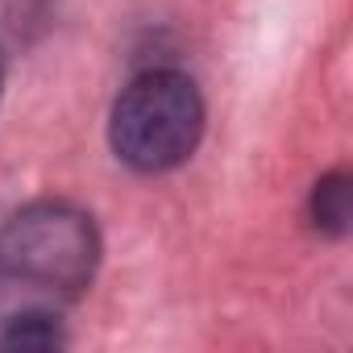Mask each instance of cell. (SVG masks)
I'll use <instances>...</instances> for the list:
<instances>
[{
  "label": "cell",
  "instance_id": "6da1fadb",
  "mask_svg": "<svg viewBox=\"0 0 353 353\" xmlns=\"http://www.w3.org/2000/svg\"><path fill=\"white\" fill-rule=\"evenodd\" d=\"M100 266L96 221L63 200L26 204L0 225V279L54 299H75Z\"/></svg>",
  "mask_w": 353,
  "mask_h": 353
},
{
  "label": "cell",
  "instance_id": "7a4b0ae2",
  "mask_svg": "<svg viewBox=\"0 0 353 353\" xmlns=\"http://www.w3.org/2000/svg\"><path fill=\"white\" fill-rule=\"evenodd\" d=\"M204 133V96L183 71H145L112 104L108 141L141 174L170 170L196 154Z\"/></svg>",
  "mask_w": 353,
  "mask_h": 353
},
{
  "label": "cell",
  "instance_id": "3957f363",
  "mask_svg": "<svg viewBox=\"0 0 353 353\" xmlns=\"http://www.w3.org/2000/svg\"><path fill=\"white\" fill-rule=\"evenodd\" d=\"M353 221V188H349V174L332 170L316 183L312 192V225L328 237H345Z\"/></svg>",
  "mask_w": 353,
  "mask_h": 353
},
{
  "label": "cell",
  "instance_id": "277c9868",
  "mask_svg": "<svg viewBox=\"0 0 353 353\" xmlns=\"http://www.w3.org/2000/svg\"><path fill=\"white\" fill-rule=\"evenodd\" d=\"M67 332L59 324L54 312H21L5 324L0 332V349H21V353H46V349H63Z\"/></svg>",
  "mask_w": 353,
  "mask_h": 353
},
{
  "label": "cell",
  "instance_id": "5b68a950",
  "mask_svg": "<svg viewBox=\"0 0 353 353\" xmlns=\"http://www.w3.org/2000/svg\"><path fill=\"white\" fill-rule=\"evenodd\" d=\"M0 79H5V63H0Z\"/></svg>",
  "mask_w": 353,
  "mask_h": 353
}]
</instances>
